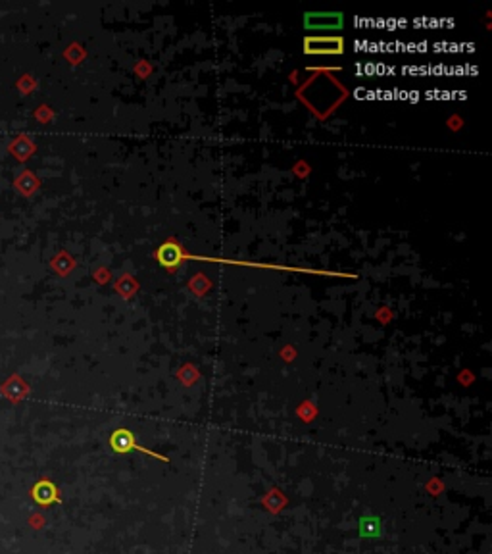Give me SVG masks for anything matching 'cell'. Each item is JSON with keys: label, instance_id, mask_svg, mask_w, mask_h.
Masks as SVG:
<instances>
[{"label": "cell", "instance_id": "1", "mask_svg": "<svg viewBox=\"0 0 492 554\" xmlns=\"http://www.w3.org/2000/svg\"><path fill=\"white\" fill-rule=\"evenodd\" d=\"M304 52L321 56V54H331L337 56L344 52V39L342 37H306L304 39Z\"/></svg>", "mask_w": 492, "mask_h": 554}, {"label": "cell", "instance_id": "2", "mask_svg": "<svg viewBox=\"0 0 492 554\" xmlns=\"http://www.w3.org/2000/svg\"><path fill=\"white\" fill-rule=\"evenodd\" d=\"M304 25L313 31H327V29H340L342 27V14L340 12H311L304 17Z\"/></svg>", "mask_w": 492, "mask_h": 554}, {"label": "cell", "instance_id": "3", "mask_svg": "<svg viewBox=\"0 0 492 554\" xmlns=\"http://www.w3.org/2000/svg\"><path fill=\"white\" fill-rule=\"evenodd\" d=\"M156 258L160 262V266H164V268H175V266H179L183 262V248L177 244V242L167 241L158 248Z\"/></svg>", "mask_w": 492, "mask_h": 554}, {"label": "cell", "instance_id": "4", "mask_svg": "<svg viewBox=\"0 0 492 554\" xmlns=\"http://www.w3.org/2000/svg\"><path fill=\"white\" fill-rule=\"evenodd\" d=\"M110 445H112V449L115 450V452H129V450H144V452H148V454H152L150 450L147 449H142V447H138V442L137 439H135V435L129 431V429H118V431L112 435V439H110Z\"/></svg>", "mask_w": 492, "mask_h": 554}, {"label": "cell", "instance_id": "5", "mask_svg": "<svg viewBox=\"0 0 492 554\" xmlns=\"http://www.w3.org/2000/svg\"><path fill=\"white\" fill-rule=\"evenodd\" d=\"M360 535L367 539H377L383 535V521L377 516H362L360 518Z\"/></svg>", "mask_w": 492, "mask_h": 554}]
</instances>
